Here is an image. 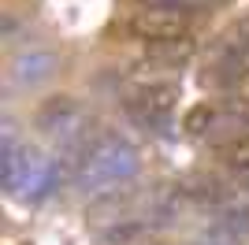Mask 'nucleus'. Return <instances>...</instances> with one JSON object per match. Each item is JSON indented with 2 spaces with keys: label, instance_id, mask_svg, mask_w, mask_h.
<instances>
[{
  "label": "nucleus",
  "instance_id": "f257e3e1",
  "mask_svg": "<svg viewBox=\"0 0 249 245\" xmlns=\"http://www.w3.org/2000/svg\"><path fill=\"white\" fill-rule=\"evenodd\" d=\"M138 175V149L126 138H97L78 160L74 182L82 193H112L115 186L130 182Z\"/></svg>",
  "mask_w": 249,
  "mask_h": 245
},
{
  "label": "nucleus",
  "instance_id": "f03ea898",
  "mask_svg": "<svg viewBox=\"0 0 249 245\" xmlns=\"http://www.w3.org/2000/svg\"><path fill=\"white\" fill-rule=\"evenodd\" d=\"M41 130L49 134L56 145H63V149H89V119H86V112L78 108V104L71 101V97H60V101H52L49 108L41 112Z\"/></svg>",
  "mask_w": 249,
  "mask_h": 245
},
{
  "label": "nucleus",
  "instance_id": "7ed1b4c3",
  "mask_svg": "<svg viewBox=\"0 0 249 245\" xmlns=\"http://www.w3.org/2000/svg\"><path fill=\"white\" fill-rule=\"evenodd\" d=\"M126 30L138 41H149V45L160 49V45L186 41V15H178L171 8H149V11H138L134 19L126 22Z\"/></svg>",
  "mask_w": 249,
  "mask_h": 245
},
{
  "label": "nucleus",
  "instance_id": "20e7f679",
  "mask_svg": "<svg viewBox=\"0 0 249 245\" xmlns=\"http://www.w3.org/2000/svg\"><path fill=\"white\" fill-rule=\"evenodd\" d=\"M249 78V22L231 34V41L219 49L216 63L208 67V82L216 86H238Z\"/></svg>",
  "mask_w": 249,
  "mask_h": 245
},
{
  "label": "nucleus",
  "instance_id": "39448f33",
  "mask_svg": "<svg viewBox=\"0 0 249 245\" xmlns=\"http://www.w3.org/2000/svg\"><path fill=\"white\" fill-rule=\"evenodd\" d=\"M246 130H249V97L231 93V97L212 104V126H208L205 138L219 141V149H223V145H231V141H242Z\"/></svg>",
  "mask_w": 249,
  "mask_h": 245
},
{
  "label": "nucleus",
  "instance_id": "423d86ee",
  "mask_svg": "<svg viewBox=\"0 0 249 245\" xmlns=\"http://www.w3.org/2000/svg\"><path fill=\"white\" fill-rule=\"evenodd\" d=\"M175 101H178V86L175 82H153L145 89H138L130 97V115L138 122H145V126H164L175 112Z\"/></svg>",
  "mask_w": 249,
  "mask_h": 245
},
{
  "label": "nucleus",
  "instance_id": "0eeeda50",
  "mask_svg": "<svg viewBox=\"0 0 249 245\" xmlns=\"http://www.w3.org/2000/svg\"><path fill=\"white\" fill-rule=\"evenodd\" d=\"M52 67H56V60H52L49 52H22V56H15L11 60V86H19V89H34V86H41V82L52 78Z\"/></svg>",
  "mask_w": 249,
  "mask_h": 245
},
{
  "label": "nucleus",
  "instance_id": "6e6552de",
  "mask_svg": "<svg viewBox=\"0 0 249 245\" xmlns=\"http://www.w3.org/2000/svg\"><path fill=\"white\" fill-rule=\"evenodd\" d=\"M212 230L227 234L231 242L249 238V201L246 197H223V201L216 204V223H212Z\"/></svg>",
  "mask_w": 249,
  "mask_h": 245
},
{
  "label": "nucleus",
  "instance_id": "1a4fd4ad",
  "mask_svg": "<svg viewBox=\"0 0 249 245\" xmlns=\"http://www.w3.org/2000/svg\"><path fill=\"white\" fill-rule=\"evenodd\" d=\"M219 153H223V163H227V167H231L234 175H249V138L223 145Z\"/></svg>",
  "mask_w": 249,
  "mask_h": 245
},
{
  "label": "nucleus",
  "instance_id": "9d476101",
  "mask_svg": "<svg viewBox=\"0 0 249 245\" xmlns=\"http://www.w3.org/2000/svg\"><path fill=\"white\" fill-rule=\"evenodd\" d=\"M182 126H186L190 134H197V138H205L208 126H212V104H197V108H190L186 119H182Z\"/></svg>",
  "mask_w": 249,
  "mask_h": 245
},
{
  "label": "nucleus",
  "instance_id": "9b49d317",
  "mask_svg": "<svg viewBox=\"0 0 249 245\" xmlns=\"http://www.w3.org/2000/svg\"><path fill=\"white\" fill-rule=\"evenodd\" d=\"M194 245H238V242H231L227 234H219V230H208L205 238H197Z\"/></svg>",
  "mask_w": 249,
  "mask_h": 245
},
{
  "label": "nucleus",
  "instance_id": "f8f14e48",
  "mask_svg": "<svg viewBox=\"0 0 249 245\" xmlns=\"http://www.w3.org/2000/svg\"><path fill=\"white\" fill-rule=\"evenodd\" d=\"M138 4H145V8H175L178 0H138Z\"/></svg>",
  "mask_w": 249,
  "mask_h": 245
},
{
  "label": "nucleus",
  "instance_id": "ddd939ff",
  "mask_svg": "<svg viewBox=\"0 0 249 245\" xmlns=\"http://www.w3.org/2000/svg\"><path fill=\"white\" fill-rule=\"evenodd\" d=\"M197 4H216V0H178L175 8H197Z\"/></svg>",
  "mask_w": 249,
  "mask_h": 245
},
{
  "label": "nucleus",
  "instance_id": "4468645a",
  "mask_svg": "<svg viewBox=\"0 0 249 245\" xmlns=\"http://www.w3.org/2000/svg\"><path fill=\"white\" fill-rule=\"evenodd\" d=\"M238 186H242V190L249 193V175H238Z\"/></svg>",
  "mask_w": 249,
  "mask_h": 245
}]
</instances>
